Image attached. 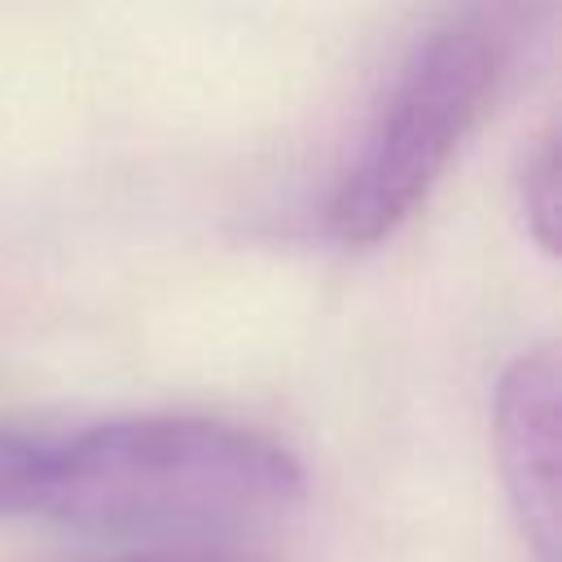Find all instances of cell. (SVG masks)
<instances>
[{
	"instance_id": "obj_1",
	"label": "cell",
	"mask_w": 562,
	"mask_h": 562,
	"mask_svg": "<svg viewBox=\"0 0 562 562\" xmlns=\"http://www.w3.org/2000/svg\"><path fill=\"white\" fill-rule=\"evenodd\" d=\"M303 461L272 435L198 413L70 430L0 426V518L88 531L215 536L290 514Z\"/></svg>"
},
{
	"instance_id": "obj_2",
	"label": "cell",
	"mask_w": 562,
	"mask_h": 562,
	"mask_svg": "<svg viewBox=\"0 0 562 562\" xmlns=\"http://www.w3.org/2000/svg\"><path fill=\"white\" fill-rule=\"evenodd\" d=\"M518 31L514 0H474L417 40L329 189L325 233L334 241L378 246L426 206L465 136L492 110Z\"/></svg>"
},
{
	"instance_id": "obj_3",
	"label": "cell",
	"mask_w": 562,
	"mask_h": 562,
	"mask_svg": "<svg viewBox=\"0 0 562 562\" xmlns=\"http://www.w3.org/2000/svg\"><path fill=\"white\" fill-rule=\"evenodd\" d=\"M496 452L527 540L558 553V360L549 347L518 356L496 386Z\"/></svg>"
},
{
	"instance_id": "obj_4",
	"label": "cell",
	"mask_w": 562,
	"mask_h": 562,
	"mask_svg": "<svg viewBox=\"0 0 562 562\" xmlns=\"http://www.w3.org/2000/svg\"><path fill=\"white\" fill-rule=\"evenodd\" d=\"M522 215L527 233L553 250V220H558V162H553V136H540V145L527 154L522 167Z\"/></svg>"
},
{
	"instance_id": "obj_5",
	"label": "cell",
	"mask_w": 562,
	"mask_h": 562,
	"mask_svg": "<svg viewBox=\"0 0 562 562\" xmlns=\"http://www.w3.org/2000/svg\"><path fill=\"white\" fill-rule=\"evenodd\" d=\"M110 562H263V558L246 549H228V544H176V549H145V553L110 558Z\"/></svg>"
}]
</instances>
